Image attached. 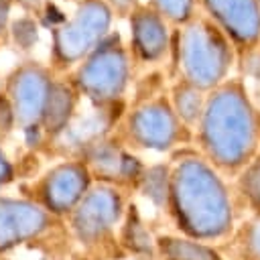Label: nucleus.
Wrapping results in <instances>:
<instances>
[{"mask_svg": "<svg viewBox=\"0 0 260 260\" xmlns=\"http://www.w3.org/2000/svg\"><path fill=\"white\" fill-rule=\"evenodd\" d=\"M134 260H156L154 256H150V258H134Z\"/></svg>", "mask_w": 260, "mask_h": 260, "instance_id": "26", "label": "nucleus"}, {"mask_svg": "<svg viewBox=\"0 0 260 260\" xmlns=\"http://www.w3.org/2000/svg\"><path fill=\"white\" fill-rule=\"evenodd\" d=\"M211 18L242 49H252L260 39L258 0H203Z\"/></svg>", "mask_w": 260, "mask_h": 260, "instance_id": "12", "label": "nucleus"}, {"mask_svg": "<svg viewBox=\"0 0 260 260\" xmlns=\"http://www.w3.org/2000/svg\"><path fill=\"white\" fill-rule=\"evenodd\" d=\"M12 179H14V169H12V162L8 160V156L4 154V150L0 148V187L8 185Z\"/></svg>", "mask_w": 260, "mask_h": 260, "instance_id": "23", "label": "nucleus"}, {"mask_svg": "<svg viewBox=\"0 0 260 260\" xmlns=\"http://www.w3.org/2000/svg\"><path fill=\"white\" fill-rule=\"evenodd\" d=\"M6 20H8V0H0V35L6 28Z\"/></svg>", "mask_w": 260, "mask_h": 260, "instance_id": "24", "label": "nucleus"}, {"mask_svg": "<svg viewBox=\"0 0 260 260\" xmlns=\"http://www.w3.org/2000/svg\"><path fill=\"white\" fill-rule=\"evenodd\" d=\"M156 14L173 22H187L193 12V0H152Z\"/></svg>", "mask_w": 260, "mask_h": 260, "instance_id": "21", "label": "nucleus"}, {"mask_svg": "<svg viewBox=\"0 0 260 260\" xmlns=\"http://www.w3.org/2000/svg\"><path fill=\"white\" fill-rule=\"evenodd\" d=\"M203 106H205V100L201 95V89H197L195 85L187 83L185 79L175 85V89H173V106L171 108H173L175 116L187 128L195 126L199 122Z\"/></svg>", "mask_w": 260, "mask_h": 260, "instance_id": "17", "label": "nucleus"}, {"mask_svg": "<svg viewBox=\"0 0 260 260\" xmlns=\"http://www.w3.org/2000/svg\"><path fill=\"white\" fill-rule=\"evenodd\" d=\"M236 238L240 260H260V217H252L244 223Z\"/></svg>", "mask_w": 260, "mask_h": 260, "instance_id": "20", "label": "nucleus"}, {"mask_svg": "<svg viewBox=\"0 0 260 260\" xmlns=\"http://www.w3.org/2000/svg\"><path fill=\"white\" fill-rule=\"evenodd\" d=\"M81 160L85 162L93 181L120 189L126 185H138L144 173V167L136 156L126 152L122 144L106 138L87 144L81 150Z\"/></svg>", "mask_w": 260, "mask_h": 260, "instance_id": "11", "label": "nucleus"}, {"mask_svg": "<svg viewBox=\"0 0 260 260\" xmlns=\"http://www.w3.org/2000/svg\"><path fill=\"white\" fill-rule=\"evenodd\" d=\"M67 234L65 221L28 197H0V258L20 248L53 246ZM69 236V234H67Z\"/></svg>", "mask_w": 260, "mask_h": 260, "instance_id": "5", "label": "nucleus"}, {"mask_svg": "<svg viewBox=\"0 0 260 260\" xmlns=\"http://www.w3.org/2000/svg\"><path fill=\"white\" fill-rule=\"evenodd\" d=\"M132 43L136 53L146 59L154 61L167 51V26L162 16H158L154 10H134L132 12Z\"/></svg>", "mask_w": 260, "mask_h": 260, "instance_id": "13", "label": "nucleus"}, {"mask_svg": "<svg viewBox=\"0 0 260 260\" xmlns=\"http://www.w3.org/2000/svg\"><path fill=\"white\" fill-rule=\"evenodd\" d=\"M156 260H223L213 244L197 242L181 234H162L154 238Z\"/></svg>", "mask_w": 260, "mask_h": 260, "instance_id": "14", "label": "nucleus"}, {"mask_svg": "<svg viewBox=\"0 0 260 260\" xmlns=\"http://www.w3.org/2000/svg\"><path fill=\"white\" fill-rule=\"evenodd\" d=\"M199 144L205 160L223 173H240L260 144V118L240 83L217 87L203 106Z\"/></svg>", "mask_w": 260, "mask_h": 260, "instance_id": "2", "label": "nucleus"}, {"mask_svg": "<svg viewBox=\"0 0 260 260\" xmlns=\"http://www.w3.org/2000/svg\"><path fill=\"white\" fill-rule=\"evenodd\" d=\"M167 209L181 236L221 242L234 232V201L217 169L205 158L185 156L169 177Z\"/></svg>", "mask_w": 260, "mask_h": 260, "instance_id": "1", "label": "nucleus"}, {"mask_svg": "<svg viewBox=\"0 0 260 260\" xmlns=\"http://www.w3.org/2000/svg\"><path fill=\"white\" fill-rule=\"evenodd\" d=\"M75 110V98L73 91L63 83H53L49 106L41 124V132L49 136H61L65 128L71 124V116Z\"/></svg>", "mask_w": 260, "mask_h": 260, "instance_id": "16", "label": "nucleus"}, {"mask_svg": "<svg viewBox=\"0 0 260 260\" xmlns=\"http://www.w3.org/2000/svg\"><path fill=\"white\" fill-rule=\"evenodd\" d=\"M51 89L53 81L45 69L37 65L20 67L8 81V108L12 122H16L24 132H39L49 106Z\"/></svg>", "mask_w": 260, "mask_h": 260, "instance_id": "10", "label": "nucleus"}, {"mask_svg": "<svg viewBox=\"0 0 260 260\" xmlns=\"http://www.w3.org/2000/svg\"><path fill=\"white\" fill-rule=\"evenodd\" d=\"M181 65L187 83L201 91L215 87L232 65V45L215 24L193 20L181 32Z\"/></svg>", "mask_w": 260, "mask_h": 260, "instance_id": "4", "label": "nucleus"}, {"mask_svg": "<svg viewBox=\"0 0 260 260\" xmlns=\"http://www.w3.org/2000/svg\"><path fill=\"white\" fill-rule=\"evenodd\" d=\"M187 130L165 100H150L134 108L126 120L128 142L146 150H171L187 140Z\"/></svg>", "mask_w": 260, "mask_h": 260, "instance_id": "8", "label": "nucleus"}, {"mask_svg": "<svg viewBox=\"0 0 260 260\" xmlns=\"http://www.w3.org/2000/svg\"><path fill=\"white\" fill-rule=\"evenodd\" d=\"M93 185V179L81 158L63 160L51 167L32 187V195H24L37 201L43 209L59 219H65L73 207Z\"/></svg>", "mask_w": 260, "mask_h": 260, "instance_id": "7", "label": "nucleus"}, {"mask_svg": "<svg viewBox=\"0 0 260 260\" xmlns=\"http://www.w3.org/2000/svg\"><path fill=\"white\" fill-rule=\"evenodd\" d=\"M258 6H260V0H258Z\"/></svg>", "mask_w": 260, "mask_h": 260, "instance_id": "27", "label": "nucleus"}, {"mask_svg": "<svg viewBox=\"0 0 260 260\" xmlns=\"http://www.w3.org/2000/svg\"><path fill=\"white\" fill-rule=\"evenodd\" d=\"M126 197L120 187L95 183L63 219L69 238L85 252L108 258L122 252L118 244V230L126 215Z\"/></svg>", "mask_w": 260, "mask_h": 260, "instance_id": "3", "label": "nucleus"}, {"mask_svg": "<svg viewBox=\"0 0 260 260\" xmlns=\"http://www.w3.org/2000/svg\"><path fill=\"white\" fill-rule=\"evenodd\" d=\"M110 24V8L102 0H85L71 20L59 26L53 35L57 61L71 65L85 53L93 51Z\"/></svg>", "mask_w": 260, "mask_h": 260, "instance_id": "9", "label": "nucleus"}, {"mask_svg": "<svg viewBox=\"0 0 260 260\" xmlns=\"http://www.w3.org/2000/svg\"><path fill=\"white\" fill-rule=\"evenodd\" d=\"M128 81V59L118 37L100 43L77 71L79 89L104 106L118 100Z\"/></svg>", "mask_w": 260, "mask_h": 260, "instance_id": "6", "label": "nucleus"}, {"mask_svg": "<svg viewBox=\"0 0 260 260\" xmlns=\"http://www.w3.org/2000/svg\"><path fill=\"white\" fill-rule=\"evenodd\" d=\"M18 2H20L24 8H32V10H35V8H39L45 0H18Z\"/></svg>", "mask_w": 260, "mask_h": 260, "instance_id": "25", "label": "nucleus"}, {"mask_svg": "<svg viewBox=\"0 0 260 260\" xmlns=\"http://www.w3.org/2000/svg\"><path fill=\"white\" fill-rule=\"evenodd\" d=\"M118 244L122 252H128L134 258H150L154 256V236L140 219L136 207H128L118 230Z\"/></svg>", "mask_w": 260, "mask_h": 260, "instance_id": "15", "label": "nucleus"}, {"mask_svg": "<svg viewBox=\"0 0 260 260\" xmlns=\"http://www.w3.org/2000/svg\"><path fill=\"white\" fill-rule=\"evenodd\" d=\"M238 191L254 217H260V154H256L238 177Z\"/></svg>", "mask_w": 260, "mask_h": 260, "instance_id": "19", "label": "nucleus"}, {"mask_svg": "<svg viewBox=\"0 0 260 260\" xmlns=\"http://www.w3.org/2000/svg\"><path fill=\"white\" fill-rule=\"evenodd\" d=\"M169 177L171 171L165 165H154L144 169L138 187L140 191L148 197V201L156 207V209H165L167 207V199H169Z\"/></svg>", "mask_w": 260, "mask_h": 260, "instance_id": "18", "label": "nucleus"}, {"mask_svg": "<svg viewBox=\"0 0 260 260\" xmlns=\"http://www.w3.org/2000/svg\"><path fill=\"white\" fill-rule=\"evenodd\" d=\"M14 35H16V41L22 45V49H28V45L37 41V26L30 20H20L14 24Z\"/></svg>", "mask_w": 260, "mask_h": 260, "instance_id": "22", "label": "nucleus"}]
</instances>
